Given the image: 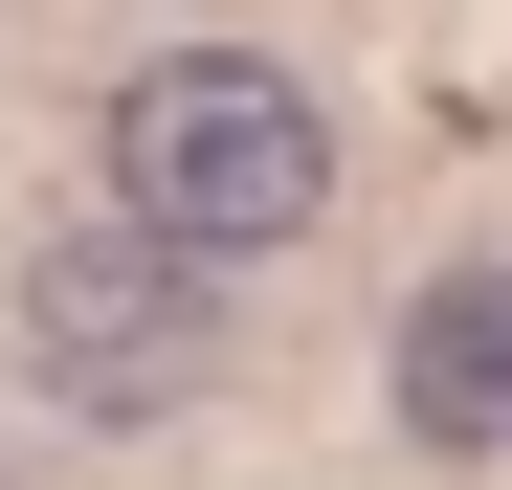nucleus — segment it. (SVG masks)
<instances>
[{
  "label": "nucleus",
  "instance_id": "obj_3",
  "mask_svg": "<svg viewBox=\"0 0 512 490\" xmlns=\"http://www.w3.org/2000/svg\"><path fill=\"white\" fill-rule=\"evenodd\" d=\"M379 379H401V424L446 446V468H512V268H446V290L401 312Z\"/></svg>",
  "mask_w": 512,
  "mask_h": 490
},
{
  "label": "nucleus",
  "instance_id": "obj_1",
  "mask_svg": "<svg viewBox=\"0 0 512 490\" xmlns=\"http://www.w3.org/2000/svg\"><path fill=\"white\" fill-rule=\"evenodd\" d=\"M112 201L179 223V245H223V268H268V245L334 223V112L290 90L268 45H156L112 90Z\"/></svg>",
  "mask_w": 512,
  "mask_h": 490
},
{
  "label": "nucleus",
  "instance_id": "obj_2",
  "mask_svg": "<svg viewBox=\"0 0 512 490\" xmlns=\"http://www.w3.org/2000/svg\"><path fill=\"white\" fill-rule=\"evenodd\" d=\"M23 379L67 401V424H179V401L223 379V245H179V223H67V245H23Z\"/></svg>",
  "mask_w": 512,
  "mask_h": 490
}]
</instances>
